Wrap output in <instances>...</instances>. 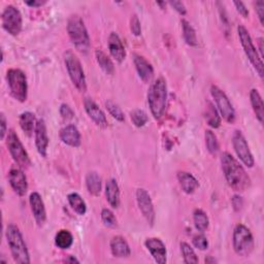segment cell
Instances as JSON below:
<instances>
[{"instance_id":"20","label":"cell","mask_w":264,"mask_h":264,"mask_svg":"<svg viewBox=\"0 0 264 264\" xmlns=\"http://www.w3.org/2000/svg\"><path fill=\"white\" fill-rule=\"evenodd\" d=\"M134 62L137 68V71L140 75V78L145 82V83H150L153 80L154 77V68L149 63L143 56L141 55H135L134 56Z\"/></svg>"},{"instance_id":"26","label":"cell","mask_w":264,"mask_h":264,"mask_svg":"<svg viewBox=\"0 0 264 264\" xmlns=\"http://www.w3.org/2000/svg\"><path fill=\"white\" fill-rule=\"evenodd\" d=\"M250 100H251V104L252 107L254 109L255 115L258 119V121L260 123H263V119H264V104H263V100L260 96L259 92L256 89L251 90L250 92Z\"/></svg>"},{"instance_id":"36","label":"cell","mask_w":264,"mask_h":264,"mask_svg":"<svg viewBox=\"0 0 264 264\" xmlns=\"http://www.w3.org/2000/svg\"><path fill=\"white\" fill-rule=\"evenodd\" d=\"M130 118H131L132 123H134L139 128L144 127L148 122V116L146 112L142 109L132 110L130 112Z\"/></svg>"},{"instance_id":"8","label":"cell","mask_w":264,"mask_h":264,"mask_svg":"<svg viewBox=\"0 0 264 264\" xmlns=\"http://www.w3.org/2000/svg\"><path fill=\"white\" fill-rule=\"evenodd\" d=\"M237 33H238V37H239L241 47H242L244 53H246L249 61L251 62V64L254 66V68L258 72L259 77L263 78V62H262V59L260 58V56H259L254 44H253V41L251 39V35H250L249 31L244 26L239 25L237 27Z\"/></svg>"},{"instance_id":"48","label":"cell","mask_w":264,"mask_h":264,"mask_svg":"<svg viewBox=\"0 0 264 264\" xmlns=\"http://www.w3.org/2000/svg\"><path fill=\"white\" fill-rule=\"evenodd\" d=\"M258 43H259V51H260V58L262 59L263 57V39L262 37H260V39L258 40Z\"/></svg>"},{"instance_id":"50","label":"cell","mask_w":264,"mask_h":264,"mask_svg":"<svg viewBox=\"0 0 264 264\" xmlns=\"http://www.w3.org/2000/svg\"><path fill=\"white\" fill-rule=\"evenodd\" d=\"M205 263H215V262H217L214 258H212L211 256H209V257H207V258H205Z\"/></svg>"},{"instance_id":"3","label":"cell","mask_w":264,"mask_h":264,"mask_svg":"<svg viewBox=\"0 0 264 264\" xmlns=\"http://www.w3.org/2000/svg\"><path fill=\"white\" fill-rule=\"evenodd\" d=\"M6 236L15 262L20 264H29V252L20 229L15 224H10L7 227Z\"/></svg>"},{"instance_id":"2","label":"cell","mask_w":264,"mask_h":264,"mask_svg":"<svg viewBox=\"0 0 264 264\" xmlns=\"http://www.w3.org/2000/svg\"><path fill=\"white\" fill-rule=\"evenodd\" d=\"M167 86L163 78L157 79L151 85L148 92V103L155 119H160L166 108Z\"/></svg>"},{"instance_id":"30","label":"cell","mask_w":264,"mask_h":264,"mask_svg":"<svg viewBox=\"0 0 264 264\" xmlns=\"http://www.w3.org/2000/svg\"><path fill=\"white\" fill-rule=\"evenodd\" d=\"M95 57H96V60H97V63L99 64L100 68L107 74H114L115 72V66H114V63H112V61L109 59L108 56L103 53L102 51L100 50H97L95 52Z\"/></svg>"},{"instance_id":"13","label":"cell","mask_w":264,"mask_h":264,"mask_svg":"<svg viewBox=\"0 0 264 264\" xmlns=\"http://www.w3.org/2000/svg\"><path fill=\"white\" fill-rule=\"evenodd\" d=\"M137 200L140 210L146 218L147 222L151 226H153L155 222V210L150 194L145 189H138Z\"/></svg>"},{"instance_id":"47","label":"cell","mask_w":264,"mask_h":264,"mask_svg":"<svg viewBox=\"0 0 264 264\" xmlns=\"http://www.w3.org/2000/svg\"><path fill=\"white\" fill-rule=\"evenodd\" d=\"M30 8H40L46 4V2H39V0H33V2H26L25 3Z\"/></svg>"},{"instance_id":"46","label":"cell","mask_w":264,"mask_h":264,"mask_svg":"<svg viewBox=\"0 0 264 264\" xmlns=\"http://www.w3.org/2000/svg\"><path fill=\"white\" fill-rule=\"evenodd\" d=\"M0 126H2V140H5L7 134V119L4 112L0 115Z\"/></svg>"},{"instance_id":"28","label":"cell","mask_w":264,"mask_h":264,"mask_svg":"<svg viewBox=\"0 0 264 264\" xmlns=\"http://www.w3.org/2000/svg\"><path fill=\"white\" fill-rule=\"evenodd\" d=\"M206 108H205V120L211 127L218 128L221 125V117L219 116V111L216 109L215 105L207 101L206 102Z\"/></svg>"},{"instance_id":"32","label":"cell","mask_w":264,"mask_h":264,"mask_svg":"<svg viewBox=\"0 0 264 264\" xmlns=\"http://www.w3.org/2000/svg\"><path fill=\"white\" fill-rule=\"evenodd\" d=\"M55 243L59 249L67 250L73 243V236L68 230H60L55 236Z\"/></svg>"},{"instance_id":"38","label":"cell","mask_w":264,"mask_h":264,"mask_svg":"<svg viewBox=\"0 0 264 264\" xmlns=\"http://www.w3.org/2000/svg\"><path fill=\"white\" fill-rule=\"evenodd\" d=\"M101 221L102 223L109 228H115L117 226V219L110 210L103 209L101 211Z\"/></svg>"},{"instance_id":"40","label":"cell","mask_w":264,"mask_h":264,"mask_svg":"<svg viewBox=\"0 0 264 264\" xmlns=\"http://www.w3.org/2000/svg\"><path fill=\"white\" fill-rule=\"evenodd\" d=\"M130 30L132 34L136 36H140L142 34V27H141V22L139 20V17L137 15L131 16L130 19Z\"/></svg>"},{"instance_id":"17","label":"cell","mask_w":264,"mask_h":264,"mask_svg":"<svg viewBox=\"0 0 264 264\" xmlns=\"http://www.w3.org/2000/svg\"><path fill=\"white\" fill-rule=\"evenodd\" d=\"M29 202L31 206V211L33 214V217L39 226H43L47 219V213H46V207L44 200L40 193L33 192L30 194Z\"/></svg>"},{"instance_id":"31","label":"cell","mask_w":264,"mask_h":264,"mask_svg":"<svg viewBox=\"0 0 264 264\" xmlns=\"http://www.w3.org/2000/svg\"><path fill=\"white\" fill-rule=\"evenodd\" d=\"M182 27H183V35L187 45H189L190 47H197L198 42L196 37V32L194 28L191 26V24L186 21L182 20Z\"/></svg>"},{"instance_id":"33","label":"cell","mask_w":264,"mask_h":264,"mask_svg":"<svg viewBox=\"0 0 264 264\" xmlns=\"http://www.w3.org/2000/svg\"><path fill=\"white\" fill-rule=\"evenodd\" d=\"M193 220H194V224H195V227L198 231L204 232L207 227H209V218H207L206 214L202 211V210H195L193 213Z\"/></svg>"},{"instance_id":"35","label":"cell","mask_w":264,"mask_h":264,"mask_svg":"<svg viewBox=\"0 0 264 264\" xmlns=\"http://www.w3.org/2000/svg\"><path fill=\"white\" fill-rule=\"evenodd\" d=\"M205 145L206 149L209 151L210 154L216 155L219 151V143L217 137L214 135V132L211 130L205 131Z\"/></svg>"},{"instance_id":"9","label":"cell","mask_w":264,"mask_h":264,"mask_svg":"<svg viewBox=\"0 0 264 264\" xmlns=\"http://www.w3.org/2000/svg\"><path fill=\"white\" fill-rule=\"evenodd\" d=\"M7 146L9 148V151L14 161L19 165V167L21 168L30 167L31 160L29 158L27 151L25 150L20 139H19V137L13 129L9 130L8 138H7Z\"/></svg>"},{"instance_id":"5","label":"cell","mask_w":264,"mask_h":264,"mask_svg":"<svg viewBox=\"0 0 264 264\" xmlns=\"http://www.w3.org/2000/svg\"><path fill=\"white\" fill-rule=\"evenodd\" d=\"M233 249L241 257H248L254 250L255 243L250 229L242 224H237L233 230Z\"/></svg>"},{"instance_id":"19","label":"cell","mask_w":264,"mask_h":264,"mask_svg":"<svg viewBox=\"0 0 264 264\" xmlns=\"http://www.w3.org/2000/svg\"><path fill=\"white\" fill-rule=\"evenodd\" d=\"M108 49L109 53L112 56V58H115L116 61L119 63L123 62L126 58V51L125 47L116 32H111L108 36Z\"/></svg>"},{"instance_id":"22","label":"cell","mask_w":264,"mask_h":264,"mask_svg":"<svg viewBox=\"0 0 264 264\" xmlns=\"http://www.w3.org/2000/svg\"><path fill=\"white\" fill-rule=\"evenodd\" d=\"M109 246H110L111 254L114 255L115 257L125 258V257L130 256V254H131V250H130L128 242L122 236L112 237L110 240Z\"/></svg>"},{"instance_id":"41","label":"cell","mask_w":264,"mask_h":264,"mask_svg":"<svg viewBox=\"0 0 264 264\" xmlns=\"http://www.w3.org/2000/svg\"><path fill=\"white\" fill-rule=\"evenodd\" d=\"M60 114H61L62 118L65 119V120H70V119H72L74 117L73 110L71 109V107L69 105H67L65 103L62 104L61 107H60Z\"/></svg>"},{"instance_id":"43","label":"cell","mask_w":264,"mask_h":264,"mask_svg":"<svg viewBox=\"0 0 264 264\" xmlns=\"http://www.w3.org/2000/svg\"><path fill=\"white\" fill-rule=\"evenodd\" d=\"M236 8V11L243 17V18H248L249 17V11L248 9L246 8V6H244L241 2H235L233 4Z\"/></svg>"},{"instance_id":"45","label":"cell","mask_w":264,"mask_h":264,"mask_svg":"<svg viewBox=\"0 0 264 264\" xmlns=\"http://www.w3.org/2000/svg\"><path fill=\"white\" fill-rule=\"evenodd\" d=\"M232 205H233V209L238 212L241 210V207L243 205V201H242V198L239 196V195H234L232 197Z\"/></svg>"},{"instance_id":"10","label":"cell","mask_w":264,"mask_h":264,"mask_svg":"<svg viewBox=\"0 0 264 264\" xmlns=\"http://www.w3.org/2000/svg\"><path fill=\"white\" fill-rule=\"evenodd\" d=\"M211 93L223 119L228 123H233L235 120V110L226 94L215 85L212 86Z\"/></svg>"},{"instance_id":"27","label":"cell","mask_w":264,"mask_h":264,"mask_svg":"<svg viewBox=\"0 0 264 264\" xmlns=\"http://www.w3.org/2000/svg\"><path fill=\"white\" fill-rule=\"evenodd\" d=\"M19 123H20V127L28 137H30L32 135L33 130H35V126H36L35 116L30 111L23 112V114L20 116V119H19Z\"/></svg>"},{"instance_id":"49","label":"cell","mask_w":264,"mask_h":264,"mask_svg":"<svg viewBox=\"0 0 264 264\" xmlns=\"http://www.w3.org/2000/svg\"><path fill=\"white\" fill-rule=\"evenodd\" d=\"M66 262H69V263H80V261L77 259V258H75L74 256H69L66 260H65Z\"/></svg>"},{"instance_id":"18","label":"cell","mask_w":264,"mask_h":264,"mask_svg":"<svg viewBox=\"0 0 264 264\" xmlns=\"http://www.w3.org/2000/svg\"><path fill=\"white\" fill-rule=\"evenodd\" d=\"M84 106L88 116L94 123L101 128L107 127V119L104 115V112L98 107V105L95 102L90 98H85Z\"/></svg>"},{"instance_id":"16","label":"cell","mask_w":264,"mask_h":264,"mask_svg":"<svg viewBox=\"0 0 264 264\" xmlns=\"http://www.w3.org/2000/svg\"><path fill=\"white\" fill-rule=\"evenodd\" d=\"M145 244H146L147 249L149 250V252L151 253V255L153 256L154 260L157 263H159V264H165L166 263L167 251H166L165 244L163 243V241L160 238H157V237L148 238L145 241Z\"/></svg>"},{"instance_id":"6","label":"cell","mask_w":264,"mask_h":264,"mask_svg":"<svg viewBox=\"0 0 264 264\" xmlns=\"http://www.w3.org/2000/svg\"><path fill=\"white\" fill-rule=\"evenodd\" d=\"M64 63L72 84L79 91L85 92L87 90L86 77L78 56L72 51H66L64 54Z\"/></svg>"},{"instance_id":"23","label":"cell","mask_w":264,"mask_h":264,"mask_svg":"<svg viewBox=\"0 0 264 264\" xmlns=\"http://www.w3.org/2000/svg\"><path fill=\"white\" fill-rule=\"evenodd\" d=\"M105 196L109 205L114 209H118L120 205V189L116 180L110 179L106 182Z\"/></svg>"},{"instance_id":"4","label":"cell","mask_w":264,"mask_h":264,"mask_svg":"<svg viewBox=\"0 0 264 264\" xmlns=\"http://www.w3.org/2000/svg\"><path fill=\"white\" fill-rule=\"evenodd\" d=\"M67 32L73 46L81 53H87L90 49V37L83 19L73 15L68 19Z\"/></svg>"},{"instance_id":"15","label":"cell","mask_w":264,"mask_h":264,"mask_svg":"<svg viewBox=\"0 0 264 264\" xmlns=\"http://www.w3.org/2000/svg\"><path fill=\"white\" fill-rule=\"evenodd\" d=\"M35 146L37 152L43 157L47 156V151L49 147V137L47 131V125L45 120L40 119L36 121L35 126Z\"/></svg>"},{"instance_id":"24","label":"cell","mask_w":264,"mask_h":264,"mask_svg":"<svg viewBox=\"0 0 264 264\" xmlns=\"http://www.w3.org/2000/svg\"><path fill=\"white\" fill-rule=\"evenodd\" d=\"M179 184L182 188V190L187 194H192L196 191L197 188L199 187L198 181L189 173L186 172H180L177 176Z\"/></svg>"},{"instance_id":"34","label":"cell","mask_w":264,"mask_h":264,"mask_svg":"<svg viewBox=\"0 0 264 264\" xmlns=\"http://www.w3.org/2000/svg\"><path fill=\"white\" fill-rule=\"evenodd\" d=\"M180 247H181V251H182L185 263H187V264L198 263V258L196 256L193 248L190 246L189 243L183 241L180 243Z\"/></svg>"},{"instance_id":"7","label":"cell","mask_w":264,"mask_h":264,"mask_svg":"<svg viewBox=\"0 0 264 264\" xmlns=\"http://www.w3.org/2000/svg\"><path fill=\"white\" fill-rule=\"evenodd\" d=\"M7 80L12 96L18 101L25 102L28 94V85L25 73L21 69L11 68L8 70Z\"/></svg>"},{"instance_id":"12","label":"cell","mask_w":264,"mask_h":264,"mask_svg":"<svg viewBox=\"0 0 264 264\" xmlns=\"http://www.w3.org/2000/svg\"><path fill=\"white\" fill-rule=\"evenodd\" d=\"M232 145H233L234 151H235L237 157L239 158V160L247 167H253L254 166L253 155L251 153L246 139H244V137L242 136L240 131L236 130L233 134Z\"/></svg>"},{"instance_id":"39","label":"cell","mask_w":264,"mask_h":264,"mask_svg":"<svg viewBox=\"0 0 264 264\" xmlns=\"http://www.w3.org/2000/svg\"><path fill=\"white\" fill-rule=\"evenodd\" d=\"M192 242H193V246L195 248H197L198 250H201V251L206 250L207 247H209V241H207V238L203 234H199V235L194 236Z\"/></svg>"},{"instance_id":"1","label":"cell","mask_w":264,"mask_h":264,"mask_svg":"<svg viewBox=\"0 0 264 264\" xmlns=\"http://www.w3.org/2000/svg\"><path fill=\"white\" fill-rule=\"evenodd\" d=\"M221 164L224 177L234 191L242 192L250 187L251 181L241 164L229 153L221 156Z\"/></svg>"},{"instance_id":"29","label":"cell","mask_w":264,"mask_h":264,"mask_svg":"<svg viewBox=\"0 0 264 264\" xmlns=\"http://www.w3.org/2000/svg\"><path fill=\"white\" fill-rule=\"evenodd\" d=\"M68 202L70 206L72 207V210L80 216H83L87 212V205L84 199L78 194V193H70L67 196Z\"/></svg>"},{"instance_id":"37","label":"cell","mask_w":264,"mask_h":264,"mask_svg":"<svg viewBox=\"0 0 264 264\" xmlns=\"http://www.w3.org/2000/svg\"><path fill=\"white\" fill-rule=\"evenodd\" d=\"M105 106H106L109 114L112 116V118H115L116 120H118L120 122H123L125 120V116L123 114V111L117 103H115L114 101H111V100H107L105 102Z\"/></svg>"},{"instance_id":"42","label":"cell","mask_w":264,"mask_h":264,"mask_svg":"<svg viewBox=\"0 0 264 264\" xmlns=\"http://www.w3.org/2000/svg\"><path fill=\"white\" fill-rule=\"evenodd\" d=\"M255 10L258 15L260 23L263 25L264 24V3L262 2V0H258V2H256Z\"/></svg>"},{"instance_id":"11","label":"cell","mask_w":264,"mask_h":264,"mask_svg":"<svg viewBox=\"0 0 264 264\" xmlns=\"http://www.w3.org/2000/svg\"><path fill=\"white\" fill-rule=\"evenodd\" d=\"M3 27L11 35H18L22 30V15L17 8L9 6L3 13Z\"/></svg>"},{"instance_id":"21","label":"cell","mask_w":264,"mask_h":264,"mask_svg":"<svg viewBox=\"0 0 264 264\" xmlns=\"http://www.w3.org/2000/svg\"><path fill=\"white\" fill-rule=\"evenodd\" d=\"M60 139L67 146L78 148L81 146V134L74 125H67L60 130Z\"/></svg>"},{"instance_id":"25","label":"cell","mask_w":264,"mask_h":264,"mask_svg":"<svg viewBox=\"0 0 264 264\" xmlns=\"http://www.w3.org/2000/svg\"><path fill=\"white\" fill-rule=\"evenodd\" d=\"M88 192L93 196H98L101 191V178L95 172H90L86 177Z\"/></svg>"},{"instance_id":"44","label":"cell","mask_w":264,"mask_h":264,"mask_svg":"<svg viewBox=\"0 0 264 264\" xmlns=\"http://www.w3.org/2000/svg\"><path fill=\"white\" fill-rule=\"evenodd\" d=\"M169 5H171L180 15H182V16L186 15L187 11H186V8H185L183 3H181V2H172V3H169Z\"/></svg>"},{"instance_id":"14","label":"cell","mask_w":264,"mask_h":264,"mask_svg":"<svg viewBox=\"0 0 264 264\" xmlns=\"http://www.w3.org/2000/svg\"><path fill=\"white\" fill-rule=\"evenodd\" d=\"M9 181L15 193L24 196L28 190V183L21 167H13L9 173Z\"/></svg>"}]
</instances>
